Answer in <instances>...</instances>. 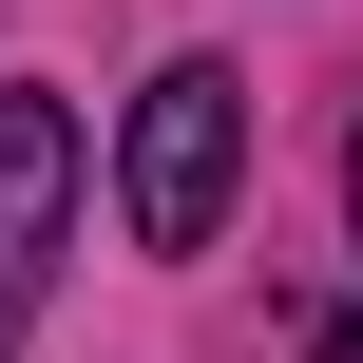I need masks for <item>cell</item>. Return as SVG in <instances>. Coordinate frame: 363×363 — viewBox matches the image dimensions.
I'll return each mask as SVG.
<instances>
[{
  "label": "cell",
  "instance_id": "6da1fadb",
  "mask_svg": "<svg viewBox=\"0 0 363 363\" xmlns=\"http://www.w3.org/2000/svg\"><path fill=\"white\" fill-rule=\"evenodd\" d=\"M230 172H249V77H230V57H172V77L134 96V134H115L134 249H211V230H230Z\"/></svg>",
  "mask_w": 363,
  "mask_h": 363
},
{
  "label": "cell",
  "instance_id": "7a4b0ae2",
  "mask_svg": "<svg viewBox=\"0 0 363 363\" xmlns=\"http://www.w3.org/2000/svg\"><path fill=\"white\" fill-rule=\"evenodd\" d=\"M57 230H77V115H57V96H0V345L38 325Z\"/></svg>",
  "mask_w": 363,
  "mask_h": 363
},
{
  "label": "cell",
  "instance_id": "3957f363",
  "mask_svg": "<svg viewBox=\"0 0 363 363\" xmlns=\"http://www.w3.org/2000/svg\"><path fill=\"white\" fill-rule=\"evenodd\" d=\"M306 363H363V325H325V345H306Z\"/></svg>",
  "mask_w": 363,
  "mask_h": 363
},
{
  "label": "cell",
  "instance_id": "277c9868",
  "mask_svg": "<svg viewBox=\"0 0 363 363\" xmlns=\"http://www.w3.org/2000/svg\"><path fill=\"white\" fill-rule=\"evenodd\" d=\"M345 211H363V134H345Z\"/></svg>",
  "mask_w": 363,
  "mask_h": 363
}]
</instances>
